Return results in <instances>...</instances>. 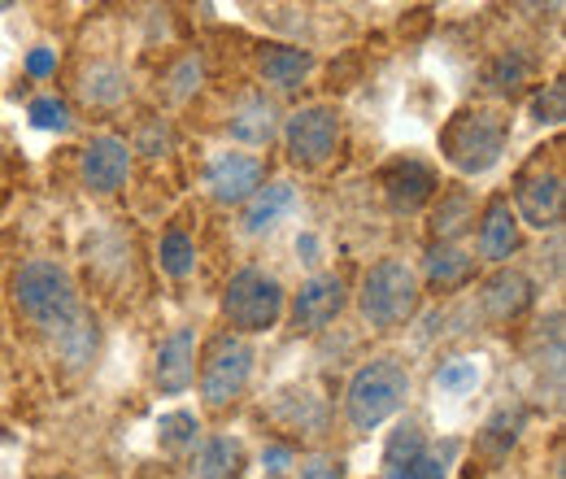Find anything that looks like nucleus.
Segmentation results:
<instances>
[{
  "label": "nucleus",
  "mask_w": 566,
  "mask_h": 479,
  "mask_svg": "<svg viewBox=\"0 0 566 479\" xmlns=\"http://www.w3.org/2000/svg\"><path fill=\"white\" fill-rule=\"evenodd\" d=\"M423 454H427L423 423H415V418L397 423V431H388V445H384V476H392V471L410 467V462H415V458H423Z\"/></svg>",
  "instance_id": "obj_27"
},
{
  "label": "nucleus",
  "mask_w": 566,
  "mask_h": 479,
  "mask_svg": "<svg viewBox=\"0 0 566 479\" xmlns=\"http://www.w3.org/2000/svg\"><path fill=\"white\" fill-rule=\"evenodd\" d=\"M292 462H296L292 445H280V440H275V445H266V449H262V467H266V476H283Z\"/></svg>",
  "instance_id": "obj_36"
},
{
  "label": "nucleus",
  "mask_w": 566,
  "mask_h": 479,
  "mask_svg": "<svg viewBox=\"0 0 566 479\" xmlns=\"http://www.w3.org/2000/svg\"><path fill=\"white\" fill-rule=\"evenodd\" d=\"M262 184H266V166L258 153L227 148V153L210 157V166H206V188L218 206H244Z\"/></svg>",
  "instance_id": "obj_10"
},
{
  "label": "nucleus",
  "mask_w": 566,
  "mask_h": 479,
  "mask_svg": "<svg viewBox=\"0 0 566 479\" xmlns=\"http://www.w3.org/2000/svg\"><path fill=\"white\" fill-rule=\"evenodd\" d=\"M410 402V371L397 357H375L357 366L345 388V418L354 431H379Z\"/></svg>",
  "instance_id": "obj_4"
},
{
  "label": "nucleus",
  "mask_w": 566,
  "mask_h": 479,
  "mask_svg": "<svg viewBox=\"0 0 566 479\" xmlns=\"http://www.w3.org/2000/svg\"><path fill=\"white\" fill-rule=\"evenodd\" d=\"M27 118H31V127L35 132H71V105L66 101H57V96H35L31 105H27Z\"/></svg>",
  "instance_id": "obj_31"
},
{
  "label": "nucleus",
  "mask_w": 566,
  "mask_h": 479,
  "mask_svg": "<svg viewBox=\"0 0 566 479\" xmlns=\"http://www.w3.org/2000/svg\"><path fill=\"white\" fill-rule=\"evenodd\" d=\"M345 305H349V292H345V279H340V274H332V271L310 274V279L301 283V292L292 296V327H296L301 336L323 332L327 323H336V319L345 314Z\"/></svg>",
  "instance_id": "obj_11"
},
{
  "label": "nucleus",
  "mask_w": 566,
  "mask_h": 479,
  "mask_svg": "<svg viewBox=\"0 0 566 479\" xmlns=\"http://www.w3.org/2000/svg\"><path fill=\"white\" fill-rule=\"evenodd\" d=\"M280 136L292 166L318 170V166H327L340 153V144H345V118H340L336 105H305V110H296V114L283 118Z\"/></svg>",
  "instance_id": "obj_7"
},
{
  "label": "nucleus",
  "mask_w": 566,
  "mask_h": 479,
  "mask_svg": "<svg viewBox=\"0 0 566 479\" xmlns=\"http://www.w3.org/2000/svg\"><path fill=\"white\" fill-rule=\"evenodd\" d=\"M532 305H536V283L523 271H514V267L493 271L484 279V288H480V310H484V319L496 323V327L523 319Z\"/></svg>",
  "instance_id": "obj_14"
},
{
  "label": "nucleus",
  "mask_w": 566,
  "mask_h": 479,
  "mask_svg": "<svg viewBox=\"0 0 566 479\" xmlns=\"http://www.w3.org/2000/svg\"><path fill=\"white\" fill-rule=\"evenodd\" d=\"M157 440L166 454H192L201 440V418L192 410H170L157 418Z\"/></svg>",
  "instance_id": "obj_28"
},
{
  "label": "nucleus",
  "mask_w": 566,
  "mask_h": 479,
  "mask_svg": "<svg viewBox=\"0 0 566 479\" xmlns=\"http://www.w3.org/2000/svg\"><path fill=\"white\" fill-rule=\"evenodd\" d=\"M480 379H484V371H480L475 357H449V362H440L436 375H431V384H436L444 397H467V393L480 388Z\"/></svg>",
  "instance_id": "obj_29"
},
{
  "label": "nucleus",
  "mask_w": 566,
  "mask_h": 479,
  "mask_svg": "<svg viewBox=\"0 0 566 479\" xmlns=\"http://www.w3.org/2000/svg\"><path fill=\"white\" fill-rule=\"evenodd\" d=\"M157 262H161V271L170 274V279H188V274L197 271V244H192V236L179 231V227H170L161 236V244H157Z\"/></svg>",
  "instance_id": "obj_30"
},
{
  "label": "nucleus",
  "mask_w": 566,
  "mask_h": 479,
  "mask_svg": "<svg viewBox=\"0 0 566 479\" xmlns=\"http://www.w3.org/2000/svg\"><path fill=\"white\" fill-rule=\"evenodd\" d=\"M271 414L280 418L287 431H301V436H323L327 423H332L327 402H323L314 388H287V393H280Z\"/></svg>",
  "instance_id": "obj_20"
},
{
  "label": "nucleus",
  "mask_w": 566,
  "mask_h": 479,
  "mask_svg": "<svg viewBox=\"0 0 566 479\" xmlns=\"http://www.w3.org/2000/svg\"><path fill=\"white\" fill-rule=\"evenodd\" d=\"M296 253H301V262H305V267H318V262H323V258H318V236H310V231H305V236L296 240Z\"/></svg>",
  "instance_id": "obj_39"
},
{
  "label": "nucleus",
  "mask_w": 566,
  "mask_h": 479,
  "mask_svg": "<svg viewBox=\"0 0 566 479\" xmlns=\"http://www.w3.org/2000/svg\"><path fill=\"white\" fill-rule=\"evenodd\" d=\"M201 479H244V445L235 436H210L197 454Z\"/></svg>",
  "instance_id": "obj_26"
},
{
  "label": "nucleus",
  "mask_w": 566,
  "mask_h": 479,
  "mask_svg": "<svg viewBox=\"0 0 566 479\" xmlns=\"http://www.w3.org/2000/svg\"><path fill=\"white\" fill-rule=\"evenodd\" d=\"M301 479H345V462L336 454H310L301 458Z\"/></svg>",
  "instance_id": "obj_34"
},
{
  "label": "nucleus",
  "mask_w": 566,
  "mask_h": 479,
  "mask_svg": "<svg viewBox=\"0 0 566 479\" xmlns=\"http://www.w3.org/2000/svg\"><path fill=\"white\" fill-rule=\"evenodd\" d=\"M253 362H258V348L244 336H235V332L213 336L206 344V357H201V402L210 410L235 406L253 379Z\"/></svg>",
  "instance_id": "obj_6"
},
{
  "label": "nucleus",
  "mask_w": 566,
  "mask_h": 479,
  "mask_svg": "<svg viewBox=\"0 0 566 479\" xmlns=\"http://www.w3.org/2000/svg\"><path fill=\"white\" fill-rule=\"evenodd\" d=\"M280 127H283V114L266 92H249L231 110V118H227V132L240 139V144H253V148H266L271 139L280 136Z\"/></svg>",
  "instance_id": "obj_16"
},
{
  "label": "nucleus",
  "mask_w": 566,
  "mask_h": 479,
  "mask_svg": "<svg viewBox=\"0 0 566 479\" xmlns=\"http://www.w3.org/2000/svg\"><path fill=\"white\" fill-rule=\"evenodd\" d=\"M53 70H57V53L53 49H31L27 53V74L31 79H49Z\"/></svg>",
  "instance_id": "obj_38"
},
{
  "label": "nucleus",
  "mask_w": 566,
  "mask_h": 479,
  "mask_svg": "<svg viewBox=\"0 0 566 479\" xmlns=\"http://www.w3.org/2000/svg\"><path fill=\"white\" fill-rule=\"evenodd\" d=\"M153 384L166 397H184L197 384V327H175L166 341L157 344Z\"/></svg>",
  "instance_id": "obj_15"
},
{
  "label": "nucleus",
  "mask_w": 566,
  "mask_h": 479,
  "mask_svg": "<svg viewBox=\"0 0 566 479\" xmlns=\"http://www.w3.org/2000/svg\"><path fill=\"white\" fill-rule=\"evenodd\" d=\"M161 148H170V127H166L161 118H153V123L144 127V136H140V153H148V157H157Z\"/></svg>",
  "instance_id": "obj_37"
},
{
  "label": "nucleus",
  "mask_w": 566,
  "mask_h": 479,
  "mask_svg": "<svg viewBox=\"0 0 566 479\" xmlns=\"http://www.w3.org/2000/svg\"><path fill=\"white\" fill-rule=\"evenodd\" d=\"M379 188L392 214H423L440 192V175L419 157H397L379 170Z\"/></svg>",
  "instance_id": "obj_8"
},
{
  "label": "nucleus",
  "mask_w": 566,
  "mask_h": 479,
  "mask_svg": "<svg viewBox=\"0 0 566 479\" xmlns=\"http://www.w3.org/2000/svg\"><path fill=\"white\" fill-rule=\"evenodd\" d=\"M514 214L518 222L536 231H558L563 227V170H523L514 184Z\"/></svg>",
  "instance_id": "obj_9"
},
{
  "label": "nucleus",
  "mask_w": 566,
  "mask_h": 479,
  "mask_svg": "<svg viewBox=\"0 0 566 479\" xmlns=\"http://www.w3.org/2000/svg\"><path fill=\"white\" fill-rule=\"evenodd\" d=\"M53 479H74V476H53Z\"/></svg>",
  "instance_id": "obj_40"
},
{
  "label": "nucleus",
  "mask_w": 566,
  "mask_h": 479,
  "mask_svg": "<svg viewBox=\"0 0 566 479\" xmlns=\"http://www.w3.org/2000/svg\"><path fill=\"white\" fill-rule=\"evenodd\" d=\"M287 310V292L271 271L262 267H244L227 279L222 288V319L231 323L235 336H258V332H275Z\"/></svg>",
  "instance_id": "obj_5"
},
{
  "label": "nucleus",
  "mask_w": 566,
  "mask_h": 479,
  "mask_svg": "<svg viewBox=\"0 0 566 479\" xmlns=\"http://www.w3.org/2000/svg\"><path fill=\"white\" fill-rule=\"evenodd\" d=\"M292 209H296V188H292L287 179H266V184L244 201V231H249V236H271Z\"/></svg>",
  "instance_id": "obj_18"
},
{
  "label": "nucleus",
  "mask_w": 566,
  "mask_h": 479,
  "mask_svg": "<svg viewBox=\"0 0 566 479\" xmlns=\"http://www.w3.org/2000/svg\"><path fill=\"white\" fill-rule=\"evenodd\" d=\"M78 96L92 110H114V105H123L132 96V79L118 62H92L78 79Z\"/></svg>",
  "instance_id": "obj_23"
},
{
  "label": "nucleus",
  "mask_w": 566,
  "mask_h": 479,
  "mask_svg": "<svg viewBox=\"0 0 566 479\" xmlns=\"http://www.w3.org/2000/svg\"><path fill=\"white\" fill-rule=\"evenodd\" d=\"M266 479H283V476H266Z\"/></svg>",
  "instance_id": "obj_41"
},
{
  "label": "nucleus",
  "mask_w": 566,
  "mask_h": 479,
  "mask_svg": "<svg viewBox=\"0 0 566 479\" xmlns=\"http://www.w3.org/2000/svg\"><path fill=\"white\" fill-rule=\"evenodd\" d=\"M388 479H449V462H444V458H436V454H423V458H415L410 467L392 471Z\"/></svg>",
  "instance_id": "obj_35"
},
{
  "label": "nucleus",
  "mask_w": 566,
  "mask_h": 479,
  "mask_svg": "<svg viewBox=\"0 0 566 479\" xmlns=\"http://www.w3.org/2000/svg\"><path fill=\"white\" fill-rule=\"evenodd\" d=\"M132 144L118 136H92L83 148V162H78V175H83V188L96 192V197H114L118 188H127L132 179Z\"/></svg>",
  "instance_id": "obj_12"
},
{
  "label": "nucleus",
  "mask_w": 566,
  "mask_h": 479,
  "mask_svg": "<svg viewBox=\"0 0 566 479\" xmlns=\"http://www.w3.org/2000/svg\"><path fill=\"white\" fill-rule=\"evenodd\" d=\"M101 348V323L92 310H78L66 332H57V357L66 362V371H83Z\"/></svg>",
  "instance_id": "obj_25"
},
{
  "label": "nucleus",
  "mask_w": 566,
  "mask_h": 479,
  "mask_svg": "<svg viewBox=\"0 0 566 479\" xmlns=\"http://www.w3.org/2000/svg\"><path fill=\"white\" fill-rule=\"evenodd\" d=\"M201 74H206V66H201L197 53L179 58V62L170 66V74H166V92H170V101H188V96L201 87Z\"/></svg>",
  "instance_id": "obj_32"
},
{
  "label": "nucleus",
  "mask_w": 566,
  "mask_h": 479,
  "mask_svg": "<svg viewBox=\"0 0 566 479\" xmlns=\"http://www.w3.org/2000/svg\"><path fill=\"white\" fill-rule=\"evenodd\" d=\"M423 305V283L419 271L406 267L401 258H379L370 271L361 274L357 288V310L370 323V332H397L406 327Z\"/></svg>",
  "instance_id": "obj_3"
},
{
  "label": "nucleus",
  "mask_w": 566,
  "mask_h": 479,
  "mask_svg": "<svg viewBox=\"0 0 566 479\" xmlns=\"http://www.w3.org/2000/svg\"><path fill=\"white\" fill-rule=\"evenodd\" d=\"M523 427H527V410H523V406H501V410L475 431V454H480L489 467H501V462L510 458V449L518 445Z\"/></svg>",
  "instance_id": "obj_21"
},
{
  "label": "nucleus",
  "mask_w": 566,
  "mask_h": 479,
  "mask_svg": "<svg viewBox=\"0 0 566 479\" xmlns=\"http://www.w3.org/2000/svg\"><path fill=\"white\" fill-rule=\"evenodd\" d=\"M13 305L18 314L35 327V332H66L83 301H78V283L62 262H49V258H35V262H22L13 274Z\"/></svg>",
  "instance_id": "obj_1"
},
{
  "label": "nucleus",
  "mask_w": 566,
  "mask_h": 479,
  "mask_svg": "<svg viewBox=\"0 0 566 479\" xmlns=\"http://www.w3.org/2000/svg\"><path fill=\"white\" fill-rule=\"evenodd\" d=\"M532 114H536V123H549V127L563 123L566 118V79H549V83L536 92Z\"/></svg>",
  "instance_id": "obj_33"
},
{
  "label": "nucleus",
  "mask_w": 566,
  "mask_h": 479,
  "mask_svg": "<svg viewBox=\"0 0 566 479\" xmlns=\"http://www.w3.org/2000/svg\"><path fill=\"white\" fill-rule=\"evenodd\" d=\"M475 253H480V262H489V267H505L518 249H523V222H518V214L510 206V197H493L489 206L475 214Z\"/></svg>",
  "instance_id": "obj_13"
},
{
  "label": "nucleus",
  "mask_w": 566,
  "mask_h": 479,
  "mask_svg": "<svg viewBox=\"0 0 566 479\" xmlns=\"http://www.w3.org/2000/svg\"><path fill=\"white\" fill-rule=\"evenodd\" d=\"M475 274V253H467L462 244H431L423 258V279L436 292H453V288H467ZM419 279V283H423Z\"/></svg>",
  "instance_id": "obj_22"
},
{
  "label": "nucleus",
  "mask_w": 566,
  "mask_h": 479,
  "mask_svg": "<svg viewBox=\"0 0 566 479\" xmlns=\"http://www.w3.org/2000/svg\"><path fill=\"white\" fill-rule=\"evenodd\" d=\"M532 74H536V62L523 49H501L493 62H489V70H484V87L493 96L514 101V96H523V87L532 83Z\"/></svg>",
  "instance_id": "obj_24"
},
{
  "label": "nucleus",
  "mask_w": 566,
  "mask_h": 479,
  "mask_svg": "<svg viewBox=\"0 0 566 479\" xmlns=\"http://www.w3.org/2000/svg\"><path fill=\"white\" fill-rule=\"evenodd\" d=\"M510 144V118L489 105H467L458 110L444 132H440V153L458 175H489Z\"/></svg>",
  "instance_id": "obj_2"
},
{
  "label": "nucleus",
  "mask_w": 566,
  "mask_h": 479,
  "mask_svg": "<svg viewBox=\"0 0 566 479\" xmlns=\"http://www.w3.org/2000/svg\"><path fill=\"white\" fill-rule=\"evenodd\" d=\"M314 66H318V58H314L310 49H296V44H271V49H262V58H258L262 83H271L275 92L301 87V83L314 74Z\"/></svg>",
  "instance_id": "obj_19"
},
{
  "label": "nucleus",
  "mask_w": 566,
  "mask_h": 479,
  "mask_svg": "<svg viewBox=\"0 0 566 479\" xmlns=\"http://www.w3.org/2000/svg\"><path fill=\"white\" fill-rule=\"evenodd\" d=\"M467 227H475V197H471V188L440 184V192L431 201V222H427L431 244H458V236Z\"/></svg>",
  "instance_id": "obj_17"
}]
</instances>
